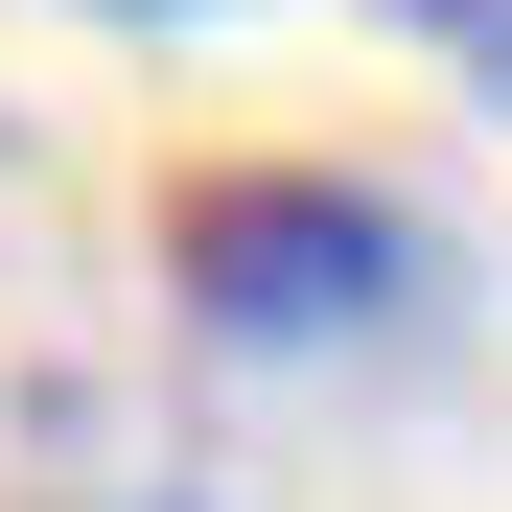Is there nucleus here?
Instances as JSON below:
<instances>
[{
  "instance_id": "nucleus-3",
  "label": "nucleus",
  "mask_w": 512,
  "mask_h": 512,
  "mask_svg": "<svg viewBox=\"0 0 512 512\" xmlns=\"http://www.w3.org/2000/svg\"><path fill=\"white\" fill-rule=\"evenodd\" d=\"M117 24H187V0H117Z\"/></svg>"
},
{
  "instance_id": "nucleus-2",
  "label": "nucleus",
  "mask_w": 512,
  "mask_h": 512,
  "mask_svg": "<svg viewBox=\"0 0 512 512\" xmlns=\"http://www.w3.org/2000/svg\"><path fill=\"white\" fill-rule=\"evenodd\" d=\"M443 47H466V70H489V94H512V0H443Z\"/></svg>"
},
{
  "instance_id": "nucleus-1",
  "label": "nucleus",
  "mask_w": 512,
  "mask_h": 512,
  "mask_svg": "<svg viewBox=\"0 0 512 512\" xmlns=\"http://www.w3.org/2000/svg\"><path fill=\"white\" fill-rule=\"evenodd\" d=\"M187 303L233 326V350H326V326H396L419 303V233L373 187H303V163H233V187H187Z\"/></svg>"
}]
</instances>
